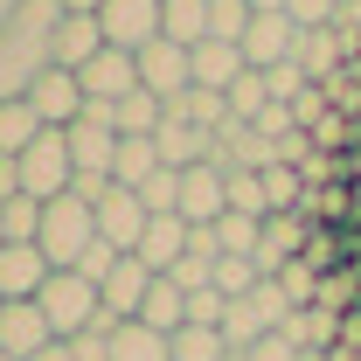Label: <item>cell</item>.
Returning <instances> with one entry per match:
<instances>
[{"label": "cell", "mask_w": 361, "mask_h": 361, "mask_svg": "<svg viewBox=\"0 0 361 361\" xmlns=\"http://www.w3.org/2000/svg\"><path fill=\"white\" fill-rule=\"evenodd\" d=\"M160 167H167V160H160V146H153V139H118V167H111V180L139 195V188L160 174Z\"/></svg>", "instance_id": "cell-23"}, {"label": "cell", "mask_w": 361, "mask_h": 361, "mask_svg": "<svg viewBox=\"0 0 361 361\" xmlns=\"http://www.w3.org/2000/svg\"><path fill=\"white\" fill-rule=\"evenodd\" d=\"M243 361H299V348H292L285 334H264V341H257V348H250Z\"/></svg>", "instance_id": "cell-41"}, {"label": "cell", "mask_w": 361, "mask_h": 361, "mask_svg": "<svg viewBox=\"0 0 361 361\" xmlns=\"http://www.w3.org/2000/svg\"><path fill=\"white\" fill-rule=\"evenodd\" d=\"M35 306H42V319H49V334H56V341H77L90 319L104 313L97 285H90V278H77V271H49V285L35 292Z\"/></svg>", "instance_id": "cell-3"}, {"label": "cell", "mask_w": 361, "mask_h": 361, "mask_svg": "<svg viewBox=\"0 0 361 361\" xmlns=\"http://www.w3.org/2000/svg\"><path fill=\"white\" fill-rule=\"evenodd\" d=\"M299 35H306V28H299L292 14H257L250 35H243V63H250V70H278V63L299 56Z\"/></svg>", "instance_id": "cell-10"}, {"label": "cell", "mask_w": 361, "mask_h": 361, "mask_svg": "<svg viewBox=\"0 0 361 361\" xmlns=\"http://www.w3.org/2000/svg\"><path fill=\"white\" fill-rule=\"evenodd\" d=\"M160 35L180 49L209 42V0H160Z\"/></svg>", "instance_id": "cell-22"}, {"label": "cell", "mask_w": 361, "mask_h": 361, "mask_svg": "<svg viewBox=\"0 0 361 361\" xmlns=\"http://www.w3.org/2000/svg\"><path fill=\"white\" fill-rule=\"evenodd\" d=\"M271 104H278V97H271L264 70H243V77L229 84V118H243V126H257V118H264Z\"/></svg>", "instance_id": "cell-26"}, {"label": "cell", "mask_w": 361, "mask_h": 361, "mask_svg": "<svg viewBox=\"0 0 361 361\" xmlns=\"http://www.w3.org/2000/svg\"><path fill=\"white\" fill-rule=\"evenodd\" d=\"M250 7H257V14H285V0H250Z\"/></svg>", "instance_id": "cell-45"}, {"label": "cell", "mask_w": 361, "mask_h": 361, "mask_svg": "<svg viewBox=\"0 0 361 361\" xmlns=\"http://www.w3.org/2000/svg\"><path fill=\"white\" fill-rule=\"evenodd\" d=\"M216 292L223 299H250L257 292V264L250 257H216Z\"/></svg>", "instance_id": "cell-34"}, {"label": "cell", "mask_w": 361, "mask_h": 361, "mask_svg": "<svg viewBox=\"0 0 361 361\" xmlns=\"http://www.w3.org/2000/svg\"><path fill=\"white\" fill-rule=\"evenodd\" d=\"M14 7H21V0H0V21H7V14H14Z\"/></svg>", "instance_id": "cell-46"}, {"label": "cell", "mask_w": 361, "mask_h": 361, "mask_svg": "<svg viewBox=\"0 0 361 361\" xmlns=\"http://www.w3.org/2000/svg\"><path fill=\"white\" fill-rule=\"evenodd\" d=\"M118 257H126V250H111V243H104V236H97V243H90L84 257H77V278H90V285H97V292H104V278H111V271H118Z\"/></svg>", "instance_id": "cell-35"}, {"label": "cell", "mask_w": 361, "mask_h": 361, "mask_svg": "<svg viewBox=\"0 0 361 361\" xmlns=\"http://www.w3.org/2000/svg\"><path fill=\"white\" fill-rule=\"evenodd\" d=\"M188 236H195V229L180 223V216H153V223H146V236H139V264L153 271V278H167V271L180 264V257H188Z\"/></svg>", "instance_id": "cell-14"}, {"label": "cell", "mask_w": 361, "mask_h": 361, "mask_svg": "<svg viewBox=\"0 0 361 361\" xmlns=\"http://www.w3.org/2000/svg\"><path fill=\"white\" fill-rule=\"evenodd\" d=\"M285 14H292L299 28H334V14H341V0H285Z\"/></svg>", "instance_id": "cell-37"}, {"label": "cell", "mask_w": 361, "mask_h": 361, "mask_svg": "<svg viewBox=\"0 0 361 361\" xmlns=\"http://www.w3.org/2000/svg\"><path fill=\"white\" fill-rule=\"evenodd\" d=\"M49 271L56 264H49L35 243H7V250H0V299H35L49 285Z\"/></svg>", "instance_id": "cell-15"}, {"label": "cell", "mask_w": 361, "mask_h": 361, "mask_svg": "<svg viewBox=\"0 0 361 361\" xmlns=\"http://www.w3.org/2000/svg\"><path fill=\"white\" fill-rule=\"evenodd\" d=\"M0 250H7V223H0Z\"/></svg>", "instance_id": "cell-47"}, {"label": "cell", "mask_w": 361, "mask_h": 361, "mask_svg": "<svg viewBox=\"0 0 361 361\" xmlns=\"http://www.w3.org/2000/svg\"><path fill=\"white\" fill-rule=\"evenodd\" d=\"M264 84H271V97H278V104H292V97L313 84V77H306L299 63H278V70H264Z\"/></svg>", "instance_id": "cell-38"}, {"label": "cell", "mask_w": 361, "mask_h": 361, "mask_svg": "<svg viewBox=\"0 0 361 361\" xmlns=\"http://www.w3.org/2000/svg\"><path fill=\"white\" fill-rule=\"evenodd\" d=\"M28 104H35V118H42L49 133H63V126H77V118H84L90 97H84V84H77V70H63V63H56L49 77H35Z\"/></svg>", "instance_id": "cell-7"}, {"label": "cell", "mask_w": 361, "mask_h": 361, "mask_svg": "<svg viewBox=\"0 0 361 361\" xmlns=\"http://www.w3.org/2000/svg\"><path fill=\"white\" fill-rule=\"evenodd\" d=\"M139 326H153V334H167V341H174L180 326H188V292H180L174 278H153V285H146V306H139Z\"/></svg>", "instance_id": "cell-19"}, {"label": "cell", "mask_w": 361, "mask_h": 361, "mask_svg": "<svg viewBox=\"0 0 361 361\" xmlns=\"http://www.w3.org/2000/svg\"><path fill=\"white\" fill-rule=\"evenodd\" d=\"M0 306H7V299H0Z\"/></svg>", "instance_id": "cell-49"}, {"label": "cell", "mask_w": 361, "mask_h": 361, "mask_svg": "<svg viewBox=\"0 0 361 361\" xmlns=\"http://www.w3.org/2000/svg\"><path fill=\"white\" fill-rule=\"evenodd\" d=\"M264 334H271V319L257 313V299H229V313H223V341H229V355H250Z\"/></svg>", "instance_id": "cell-25"}, {"label": "cell", "mask_w": 361, "mask_h": 361, "mask_svg": "<svg viewBox=\"0 0 361 361\" xmlns=\"http://www.w3.org/2000/svg\"><path fill=\"white\" fill-rule=\"evenodd\" d=\"M0 361H7V355H0Z\"/></svg>", "instance_id": "cell-50"}, {"label": "cell", "mask_w": 361, "mask_h": 361, "mask_svg": "<svg viewBox=\"0 0 361 361\" xmlns=\"http://www.w3.org/2000/svg\"><path fill=\"white\" fill-rule=\"evenodd\" d=\"M174 361H229V341L216 326H180L174 334Z\"/></svg>", "instance_id": "cell-30"}, {"label": "cell", "mask_w": 361, "mask_h": 361, "mask_svg": "<svg viewBox=\"0 0 361 361\" xmlns=\"http://www.w3.org/2000/svg\"><path fill=\"white\" fill-rule=\"evenodd\" d=\"M63 7H70V14H97L104 0H63Z\"/></svg>", "instance_id": "cell-44"}, {"label": "cell", "mask_w": 361, "mask_h": 361, "mask_svg": "<svg viewBox=\"0 0 361 361\" xmlns=\"http://www.w3.org/2000/svg\"><path fill=\"white\" fill-rule=\"evenodd\" d=\"M42 133H49V126L35 118V104H28V97H7V104H0V160H21Z\"/></svg>", "instance_id": "cell-21"}, {"label": "cell", "mask_w": 361, "mask_h": 361, "mask_svg": "<svg viewBox=\"0 0 361 361\" xmlns=\"http://www.w3.org/2000/svg\"><path fill=\"white\" fill-rule=\"evenodd\" d=\"M77 84H84V97H97V104H118V97H133L139 90V63L126 56V49H97L84 70H77Z\"/></svg>", "instance_id": "cell-11"}, {"label": "cell", "mask_w": 361, "mask_h": 361, "mask_svg": "<svg viewBox=\"0 0 361 361\" xmlns=\"http://www.w3.org/2000/svg\"><path fill=\"white\" fill-rule=\"evenodd\" d=\"M97 49H104L97 14H63V28H56V63H63V70H84Z\"/></svg>", "instance_id": "cell-20"}, {"label": "cell", "mask_w": 361, "mask_h": 361, "mask_svg": "<svg viewBox=\"0 0 361 361\" xmlns=\"http://www.w3.org/2000/svg\"><path fill=\"white\" fill-rule=\"evenodd\" d=\"M223 313H229V299L209 285V292H188V326H216L223 334Z\"/></svg>", "instance_id": "cell-36"}, {"label": "cell", "mask_w": 361, "mask_h": 361, "mask_svg": "<svg viewBox=\"0 0 361 361\" xmlns=\"http://www.w3.org/2000/svg\"><path fill=\"white\" fill-rule=\"evenodd\" d=\"M90 243H97V209H90V202H77V195H56V202H42L35 250H42L56 271H77V257H84Z\"/></svg>", "instance_id": "cell-2"}, {"label": "cell", "mask_w": 361, "mask_h": 361, "mask_svg": "<svg viewBox=\"0 0 361 361\" xmlns=\"http://www.w3.org/2000/svg\"><path fill=\"white\" fill-rule=\"evenodd\" d=\"M264 195H271V216H292V209H299V195H306V174L278 160V167H264Z\"/></svg>", "instance_id": "cell-31"}, {"label": "cell", "mask_w": 361, "mask_h": 361, "mask_svg": "<svg viewBox=\"0 0 361 361\" xmlns=\"http://www.w3.org/2000/svg\"><path fill=\"white\" fill-rule=\"evenodd\" d=\"M111 361H174V341L153 334V326H139V319H126L111 334Z\"/></svg>", "instance_id": "cell-24"}, {"label": "cell", "mask_w": 361, "mask_h": 361, "mask_svg": "<svg viewBox=\"0 0 361 361\" xmlns=\"http://www.w3.org/2000/svg\"><path fill=\"white\" fill-rule=\"evenodd\" d=\"M257 236H264V223H257V216L223 209V223H216V250H223V257H250V250H257Z\"/></svg>", "instance_id": "cell-28"}, {"label": "cell", "mask_w": 361, "mask_h": 361, "mask_svg": "<svg viewBox=\"0 0 361 361\" xmlns=\"http://www.w3.org/2000/svg\"><path fill=\"white\" fill-rule=\"evenodd\" d=\"M14 195H21V167H14V160H0V209H7Z\"/></svg>", "instance_id": "cell-42"}, {"label": "cell", "mask_w": 361, "mask_h": 361, "mask_svg": "<svg viewBox=\"0 0 361 361\" xmlns=\"http://www.w3.org/2000/svg\"><path fill=\"white\" fill-rule=\"evenodd\" d=\"M326 111H334V97H326V90H319V84H306V90H299V97H292V118H299L306 133H313V126H319V118H326Z\"/></svg>", "instance_id": "cell-39"}, {"label": "cell", "mask_w": 361, "mask_h": 361, "mask_svg": "<svg viewBox=\"0 0 361 361\" xmlns=\"http://www.w3.org/2000/svg\"><path fill=\"white\" fill-rule=\"evenodd\" d=\"M97 28H104V42L139 56L146 42H160V0H104L97 7Z\"/></svg>", "instance_id": "cell-5"}, {"label": "cell", "mask_w": 361, "mask_h": 361, "mask_svg": "<svg viewBox=\"0 0 361 361\" xmlns=\"http://www.w3.org/2000/svg\"><path fill=\"white\" fill-rule=\"evenodd\" d=\"M348 56H355V49L341 42V28H306V35H299V56H292V63H299V70H306L313 84H334V77L348 70Z\"/></svg>", "instance_id": "cell-16"}, {"label": "cell", "mask_w": 361, "mask_h": 361, "mask_svg": "<svg viewBox=\"0 0 361 361\" xmlns=\"http://www.w3.org/2000/svg\"><path fill=\"white\" fill-rule=\"evenodd\" d=\"M229 361H243V355H229Z\"/></svg>", "instance_id": "cell-48"}, {"label": "cell", "mask_w": 361, "mask_h": 361, "mask_svg": "<svg viewBox=\"0 0 361 361\" xmlns=\"http://www.w3.org/2000/svg\"><path fill=\"white\" fill-rule=\"evenodd\" d=\"M250 21H257L250 0H209V35H216V42H236V49H243Z\"/></svg>", "instance_id": "cell-27"}, {"label": "cell", "mask_w": 361, "mask_h": 361, "mask_svg": "<svg viewBox=\"0 0 361 361\" xmlns=\"http://www.w3.org/2000/svg\"><path fill=\"white\" fill-rule=\"evenodd\" d=\"M153 146H160V160L174 167V174H188V167H209L216 160V133H202V126H188V118H160V133H153Z\"/></svg>", "instance_id": "cell-13"}, {"label": "cell", "mask_w": 361, "mask_h": 361, "mask_svg": "<svg viewBox=\"0 0 361 361\" xmlns=\"http://www.w3.org/2000/svg\"><path fill=\"white\" fill-rule=\"evenodd\" d=\"M223 209H229V174L223 167H188L180 174V223L188 229L223 223Z\"/></svg>", "instance_id": "cell-9"}, {"label": "cell", "mask_w": 361, "mask_h": 361, "mask_svg": "<svg viewBox=\"0 0 361 361\" xmlns=\"http://www.w3.org/2000/svg\"><path fill=\"white\" fill-rule=\"evenodd\" d=\"M49 341H56V334H49V319H42L35 299H7V306H0V355L7 361H35Z\"/></svg>", "instance_id": "cell-8"}, {"label": "cell", "mask_w": 361, "mask_h": 361, "mask_svg": "<svg viewBox=\"0 0 361 361\" xmlns=\"http://www.w3.org/2000/svg\"><path fill=\"white\" fill-rule=\"evenodd\" d=\"M133 63H139V90H153L160 104H174L180 90L195 84V63H188V49L167 42V35H160V42H146Z\"/></svg>", "instance_id": "cell-6"}, {"label": "cell", "mask_w": 361, "mask_h": 361, "mask_svg": "<svg viewBox=\"0 0 361 361\" xmlns=\"http://www.w3.org/2000/svg\"><path fill=\"white\" fill-rule=\"evenodd\" d=\"M139 202H146V216H180V174L160 167V174L139 188Z\"/></svg>", "instance_id": "cell-33"}, {"label": "cell", "mask_w": 361, "mask_h": 361, "mask_svg": "<svg viewBox=\"0 0 361 361\" xmlns=\"http://www.w3.org/2000/svg\"><path fill=\"white\" fill-rule=\"evenodd\" d=\"M0 223H7V243H35V229H42V202H35V195H14V202L0 209Z\"/></svg>", "instance_id": "cell-32"}, {"label": "cell", "mask_w": 361, "mask_h": 361, "mask_svg": "<svg viewBox=\"0 0 361 361\" xmlns=\"http://www.w3.org/2000/svg\"><path fill=\"white\" fill-rule=\"evenodd\" d=\"M63 0H21L7 21H0V104L7 97H28L35 77L56 70V28H63Z\"/></svg>", "instance_id": "cell-1"}, {"label": "cell", "mask_w": 361, "mask_h": 361, "mask_svg": "<svg viewBox=\"0 0 361 361\" xmlns=\"http://www.w3.org/2000/svg\"><path fill=\"white\" fill-rule=\"evenodd\" d=\"M35 361H77V355H70V341H49V348H42Z\"/></svg>", "instance_id": "cell-43"}, {"label": "cell", "mask_w": 361, "mask_h": 361, "mask_svg": "<svg viewBox=\"0 0 361 361\" xmlns=\"http://www.w3.org/2000/svg\"><path fill=\"white\" fill-rule=\"evenodd\" d=\"M146 285H153V271L139 264V257H118V271L104 278V292H97V299H104V313H111V319H139Z\"/></svg>", "instance_id": "cell-18"}, {"label": "cell", "mask_w": 361, "mask_h": 361, "mask_svg": "<svg viewBox=\"0 0 361 361\" xmlns=\"http://www.w3.org/2000/svg\"><path fill=\"white\" fill-rule=\"evenodd\" d=\"M146 223H153V216H146V202H139L133 188H111V195L97 202V236H104L111 250H126V257L139 250V236H146Z\"/></svg>", "instance_id": "cell-12"}, {"label": "cell", "mask_w": 361, "mask_h": 361, "mask_svg": "<svg viewBox=\"0 0 361 361\" xmlns=\"http://www.w3.org/2000/svg\"><path fill=\"white\" fill-rule=\"evenodd\" d=\"M188 63H195V84H202V90H223V97H229V84L250 70V63H243V49H236V42H216V35L188 49Z\"/></svg>", "instance_id": "cell-17"}, {"label": "cell", "mask_w": 361, "mask_h": 361, "mask_svg": "<svg viewBox=\"0 0 361 361\" xmlns=\"http://www.w3.org/2000/svg\"><path fill=\"white\" fill-rule=\"evenodd\" d=\"M21 195H35V202H56V195H70V180H77V167H70V146H63V133H42L21 160Z\"/></svg>", "instance_id": "cell-4"}, {"label": "cell", "mask_w": 361, "mask_h": 361, "mask_svg": "<svg viewBox=\"0 0 361 361\" xmlns=\"http://www.w3.org/2000/svg\"><path fill=\"white\" fill-rule=\"evenodd\" d=\"M348 133H355V126H348V111H326V118L313 126V153H334Z\"/></svg>", "instance_id": "cell-40"}, {"label": "cell", "mask_w": 361, "mask_h": 361, "mask_svg": "<svg viewBox=\"0 0 361 361\" xmlns=\"http://www.w3.org/2000/svg\"><path fill=\"white\" fill-rule=\"evenodd\" d=\"M229 209L236 216H271V195H264V174H250V167H229Z\"/></svg>", "instance_id": "cell-29"}]
</instances>
